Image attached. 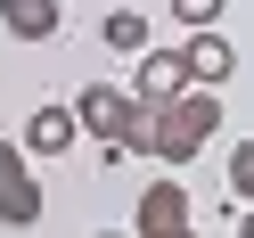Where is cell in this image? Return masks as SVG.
Returning a JSON list of instances; mask_svg holds the SVG:
<instances>
[{"instance_id": "obj_1", "label": "cell", "mask_w": 254, "mask_h": 238, "mask_svg": "<svg viewBox=\"0 0 254 238\" xmlns=\"http://www.w3.org/2000/svg\"><path fill=\"white\" fill-rule=\"evenodd\" d=\"M221 140V90H172V99L148 107V156L156 164H197L205 148Z\"/></svg>"}, {"instance_id": "obj_2", "label": "cell", "mask_w": 254, "mask_h": 238, "mask_svg": "<svg viewBox=\"0 0 254 238\" xmlns=\"http://www.w3.org/2000/svg\"><path fill=\"white\" fill-rule=\"evenodd\" d=\"M131 90H123V82H82V99H74V132H90V140H99V148H115V140L123 132H131Z\"/></svg>"}, {"instance_id": "obj_3", "label": "cell", "mask_w": 254, "mask_h": 238, "mask_svg": "<svg viewBox=\"0 0 254 238\" xmlns=\"http://www.w3.org/2000/svg\"><path fill=\"white\" fill-rule=\"evenodd\" d=\"M0 222L8 230H33L41 222V181H33V164H25L17 140H0Z\"/></svg>"}, {"instance_id": "obj_4", "label": "cell", "mask_w": 254, "mask_h": 238, "mask_svg": "<svg viewBox=\"0 0 254 238\" xmlns=\"http://www.w3.org/2000/svg\"><path fill=\"white\" fill-rule=\"evenodd\" d=\"M181 66H189V82H197V90H213V82H230V74H238V50H230L221 25H205V33L181 41Z\"/></svg>"}, {"instance_id": "obj_5", "label": "cell", "mask_w": 254, "mask_h": 238, "mask_svg": "<svg viewBox=\"0 0 254 238\" xmlns=\"http://www.w3.org/2000/svg\"><path fill=\"white\" fill-rule=\"evenodd\" d=\"M172 222H189V189H181V181L164 172V181H148V189H139V214H131V238H156V230H172Z\"/></svg>"}, {"instance_id": "obj_6", "label": "cell", "mask_w": 254, "mask_h": 238, "mask_svg": "<svg viewBox=\"0 0 254 238\" xmlns=\"http://www.w3.org/2000/svg\"><path fill=\"white\" fill-rule=\"evenodd\" d=\"M172 90H189V66H181V50H139L131 99H139V107H156V99H172Z\"/></svg>"}, {"instance_id": "obj_7", "label": "cell", "mask_w": 254, "mask_h": 238, "mask_svg": "<svg viewBox=\"0 0 254 238\" xmlns=\"http://www.w3.org/2000/svg\"><path fill=\"white\" fill-rule=\"evenodd\" d=\"M74 140H82V132H74V107H33L17 148H25V156H66Z\"/></svg>"}, {"instance_id": "obj_8", "label": "cell", "mask_w": 254, "mask_h": 238, "mask_svg": "<svg viewBox=\"0 0 254 238\" xmlns=\"http://www.w3.org/2000/svg\"><path fill=\"white\" fill-rule=\"evenodd\" d=\"M0 25L17 41H50L58 33V0H0Z\"/></svg>"}, {"instance_id": "obj_9", "label": "cell", "mask_w": 254, "mask_h": 238, "mask_svg": "<svg viewBox=\"0 0 254 238\" xmlns=\"http://www.w3.org/2000/svg\"><path fill=\"white\" fill-rule=\"evenodd\" d=\"M99 41H107V50H123V58H139V50H148V17H131V8H107Z\"/></svg>"}, {"instance_id": "obj_10", "label": "cell", "mask_w": 254, "mask_h": 238, "mask_svg": "<svg viewBox=\"0 0 254 238\" xmlns=\"http://www.w3.org/2000/svg\"><path fill=\"white\" fill-rule=\"evenodd\" d=\"M172 17H181L189 33H205V25H221V17H230V0H172Z\"/></svg>"}, {"instance_id": "obj_11", "label": "cell", "mask_w": 254, "mask_h": 238, "mask_svg": "<svg viewBox=\"0 0 254 238\" xmlns=\"http://www.w3.org/2000/svg\"><path fill=\"white\" fill-rule=\"evenodd\" d=\"M246 189H254V140L230 148V197H246Z\"/></svg>"}, {"instance_id": "obj_12", "label": "cell", "mask_w": 254, "mask_h": 238, "mask_svg": "<svg viewBox=\"0 0 254 238\" xmlns=\"http://www.w3.org/2000/svg\"><path fill=\"white\" fill-rule=\"evenodd\" d=\"M156 238H197V222H172V230H156Z\"/></svg>"}, {"instance_id": "obj_13", "label": "cell", "mask_w": 254, "mask_h": 238, "mask_svg": "<svg viewBox=\"0 0 254 238\" xmlns=\"http://www.w3.org/2000/svg\"><path fill=\"white\" fill-rule=\"evenodd\" d=\"M99 238H131V230H99Z\"/></svg>"}]
</instances>
